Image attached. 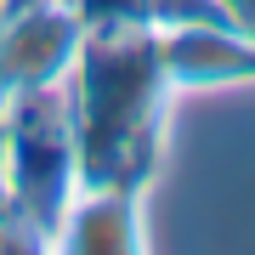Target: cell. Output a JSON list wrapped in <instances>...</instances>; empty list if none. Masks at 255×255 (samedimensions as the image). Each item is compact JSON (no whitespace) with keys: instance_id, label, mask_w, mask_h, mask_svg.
Here are the masks:
<instances>
[{"instance_id":"6da1fadb","label":"cell","mask_w":255,"mask_h":255,"mask_svg":"<svg viewBox=\"0 0 255 255\" xmlns=\"http://www.w3.org/2000/svg\"><path fill=\"white\" fill-rule=\"evenodd\" d=\"M136 91H142V68L114 57V97H136ZM125 136H130V102H114V142Z\"/></svg>"}]
</instances>
